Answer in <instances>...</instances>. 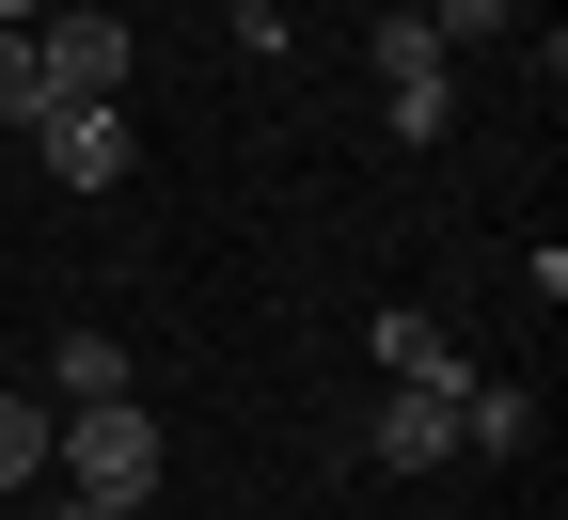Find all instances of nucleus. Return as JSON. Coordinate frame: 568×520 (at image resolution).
<instances>
[{
  "label": "nucleus",
  "mask_w": 568,
  "mask_h": 520,
  "mask_svg": "<svg viewBox=\"0 0 568 520\" xmlns=\"http://www.w3.org/2000/svg\"><path fill=\"white\" fill-rule=\"evenodd\" d=\"M410 17H426V32H443V48H474V32H506V17H521V0H410Z\"/></svg>",
  "instance_id": "nucleus-10"
},
{
  "label": "nucleus",
  "mask_w": 568,
  "mask_h": 520,
  "mask_svg": "<svg viewBox=\"0 0 568 520\" xmlns=\"http://www.w3.org/2000/svg\"><path fill=\"white\" fill-rule=\"evenodd\" d=\"M0 111H17V126L48 111V63H32V32H0Z\"/></svg>",
  "instance_id": "nucleus-11"
},
{
  "label": "nucleus",
  "mask_w": 568,
  "mask_h": 520,
  "mask_svg": "<svg viewBox=\"0 0 568 520\" xmlns=\"http://www.w3.org/2000/svg\"><path fill=\"white\" fill-rule=\"evenodd\" d=\"M379 458H395V473H443V458H458V379H395Z\"/></svg>",
  "instance_id": "nucleus-5"
},
{
  "label": "nucleus",
  "mask_w": 568,
  "mask_h": 520,
  "mask_svg": "<svg viewBox=\"0 0 568 520\" xmlns=\"http://www.w3.org/2000/svg\"><path fill=\"white\" fill-rule=\"evenodd\" d=\"M32 142H48L63 190H111L126 174V95H63V111H32Z\"/></svg>",
  "instance_id": "nucleus-3"
},
{
  "label": "nucleus",
  "mask_w": 568,
  "mask_h": 520,
  "mask_svg": "<svg viewBox=\"0 0 568 520\" xmlns=\"http://www.w3.org/2000/svg\"><path fill=\"white\" fill-rule=\"evenodd\" d=\"M48 441H63V473H80V504H142V489H159V410H142V395L63 410Z\"/></svg>",
  "instance_id": "nucleus-1"
},
{
  "label": "nucleus",
  "mask_w": 568,
  "mask_h": 520,
  "mask_svg": "<svg viewBox=\"0 0 568 520\" xmlns=\"http://www.w3.org/2000/svg\"><path fill=\"white\" fill-rule=\"evenodd\" d=\"M48 520H142V504H80V489H63V504H48Z\"/></svg>",
  "instance_id": "nucleus-12"
},
{
  "label": "nucleus",
  "mask_w": 568,
  "mask_h": 520,
  "mask_svg": "<svg viewBox=\"0 0 568 520\" xmlns=\"http://www.w3.org/2000/svg\"><path fill=\"white\" fill-rule=\"evenodd\" d=\"M537 441V395H506V379H458V458H521Z\"/></svg>",
  "instance_id": "nucleus-6"
},
{
  "label": "nucleus",
  "mask_w": 568,
  "mask_h": 520,
  "mask_svg": "<svg viewBox=\"0 0 568 520\" xmlns=\"http://www.w3.org/2000/svg\"><path fill=\"white\" fill-rule=\"evenodd\" d=\"M32 63H48V111L63 95H126V17H32Z\"/></svg>",
  "instance_id": "nucleus-4"
},
{
  "label": "nucleus",
  "mask_w": 568,
  "mask_h": 520,
  "mask_svg": "<svg viewBox=\"0 0 568 520\" xmlns=\"http://www.w3.org/2000/svg\"><path fill=\"white\" fill-rule=\"evenodd\" d=\"M32 473H48V410H32V395H0V489H32Z\"/></svg>",
  "instance_id": "nucleus-9"
},
{
  "label": "nucleus",
  "mask_w": 568,
  "mask_h": 520,
  "mask_svg": "<svg viewBox=\"0 0 568 520\" xmlns=\"http://www.w3.org/2000/svg\"><path fill=\"white\" fill-rule=\"evenodd\" d=\"M32 17H48V0H0V32H32Z\"/></svg>",
  "instance_id": "nucleus-13"
},
{
  "label": "nucleus",
  "mask_w": 568,
  "mask_h": 520,
  "mask_svg": "<svg viewBox=\"0 0 568 520\" xmlns=\"http://www.w3.org/2000/svg\"><path fill=\"white\" fill-rule=\"evenodd\" d=\"M379 95H395V142H443L458 63H443V32H426V17H379Z\"/></svg>",
  "instance_id": "nucleus-2"
},
{
  "label": "nucleus",
  "mask_w": 568,
  "mask_h": 520,
  "mask_svg": "<svg viewBox=\"0 0 568 520\" xmlns=\"http://www.w3.org/2000/svg\"><path fill=\"white\" fill-rule=\"evenodd\" d=\"M379 363H395V379H458V347H443V316H379Z\"/></svg>",
  "instance_id": "nucleus-8"
},
{
  "label": "nucleus",
  "mask_w": 568,
  "mask_h": 520,
  "mask_svg": "<svg viewBox=\"0 0 568 520\" xmlns=\"http://www.w3.org/2000/svg\"><path fill=\"white\" fill-rule=\"evenodd\" d=\"M48 395H63V410L126 395V347H111V332H63V347H48Z\"/></svg>",
  "instance_id": "nucleus-7"
}]
</instances>
